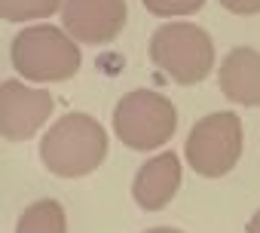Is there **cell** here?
Returning a JSON list of instances; mask_svg holds the SVG:
<instances>
[{
	"label": "cell",
	"instance_id": "6da1fadb",
	"mask_svg": "<svg viewBox=\"0 0 260 233\" xmlns=\"http://www.w3.org/2000/svg\"><path fill=\"white\" fill-rule=\"evenodd\" d=\"M107 157V132L89 113H68L40 141L43 166L58 178L92 175Z\"/></svg>",
	"mask_w": 260,
	"mask_h": 233
},
{
	"label": "cell",
	"instance_id": "7a4b0ae2",
	"mask_svg": "<svg viewBox=\"0 0 260 233\" xmlns=\"http://www.w3.org/2000/svg\"><path fill=\"white\" fill-rule=\"evenodd\" d=\"M10 59H13V68L34 83L71 80L83 65L77 40L55 25H31L19 31L13 37Z\"/></svg>",
	"mask_w": 260,
	"mask_h": 233
},
{
	"label": "cell",
	"instance_id": "3957f363",
	"mask_svg": "<svg viewBox=\"0 0 260 233\" xmlns=\"http://www.w3.org/2000/svg\"><path fill=\"white\" fill-rule=\"evenodd\" d=\"M150 59L153 65L175 83L193 86L202 83L214 68V43L208 31L190 22H169L156 28L150 37Z\"/></svg>",
	"mask_w": 260,
	"mask_h": 233
},
{
	"label": "cell",
	"instance_id": "277c9868",
	"mask_svg": "<svg viewBox=\"0 0 260 233\" xmlns=\"http://www.w3.org/2000/svg\"><path fill=\"white\" fill-rule=\"evenodd\" d=\"M178 129V107L150 89H135L113 107V132L132 151H153L172 141Z\"/></svg>",
	"mask_w": 260,
	"mask_h": 233
},
{
	"label": "cell",
	"instance_id": "5b68a950",
	"mask_svg": "<svg viewBox=\"0 0 260 233\" xmlns=\"http://www.w3.org/2000/svg\"><path fill=\"white\" fill-rule=\"evenodd\" d=\"M187 163L202 178H220L233 172L242 157V120L233 110L208 113L187 135Z\"/></svg>",
	"mask_w": 260,
	"mask_h": 233
},
{
	"label": "cell",
	"instance_id": "8992f818",
	"mask_svg": "<svg viewBox=\"0 0 260 233\" xmlns=\"http://www.w3.org/2000/svg\"><path fill=\"white\" fill-rule=\"evenodd\" d=\"M125 0H64L61 7V28L77 43L89 46L116 40V34L125 28Z\"/></svg>",
	"mask_w": 260,
	"mask_h": 233
},
{
	"label": "cell",
	"instance_id": "52a82bcc",
	"mask_svg": "<svg viewBox=\"0 0 260 233\" xmlns=\"http://www.w3.org/2000/svg\"><path fill=\"white\" fill-rule=\"evenodd\" d=\"M55 101L46 89H31L22 80H7L0 86V132L7 141L31 138L52 113Z\"/></svg>",
	"mask_w": 260,
	"mask_h": 233
},
{
	"label": "cell",
	"instance_id": "ba28073f",
	"mask_svg": "<svg viewBox=\"0 0 260 233\" xmlns=\"http://www.w3.org/2000/svg\"><path fill=\"white\" fill-rule=\"evenodd\" d=\"M178 187H181V160L175 151H166L138 169L132 181V196L144 212H159L175 199Z\"/></svg>",
	"mask_w": 260,
	"mask_h": 233
},
{
	"label": "cell",
	"instance_id": "9c48e42d",
	"mask_svg": "<svg viewBox=\"0 0 260 233\" xmlns=\"http://www.w3.org/2000/svg\"><path fill=\"white\" fill-rule=\"evenodd\" d=\"M220 92L233 104L260 107V52L251 46H236L220 62Z\"/></svg>",
	"mask_w": 260,
	"mask_h": 233
},
{
	"label": "cell",
	"instance_id": "30bf717a",
	"mask_svg": "<svg viewBox=\"0 0 260 233\" xmlns=\"http://www.w3.org/2000/svg\"><path fill=\"white\" fill-rule=\"evenodd\" d=\"M16 233H68V215H64V206L58 199H37L31 202L19 224H16Z\"/></svg>",
	"mask_w": 260,
	"mask_h": 233
},
{
	"label": "cell",
	"instance_id": "8fae6325",
	"mask_svg": "<svg viewBox=\"0 0 260 233\" xmlns=\"http://www.w3.org/2000/svg\"><path fill=\"white\" fill-rule=\"evenodd\" d=\"M64 7V0H0V16L7 22H31L49 19Z\"/></svg>",
	"mask_w": 260,
	"mask_h": 233
},
{
	"label": "cell",
	"instance_id": "7c38bea8",
	"mask_svg": "<svg viewBox=\"0 0 260 233\" xmlns=\"http://www.w3.org/2000/svg\"><path fill=\"white\" fill-rule=\"evenodd\" d=\"M147 13L159 19H178V16H193L205 7V0H141Z\"/></svg>",
	"mask_w": 260,
	"mask_h": 233
},
{
	"label": "cell",
	"instance_id": "4fadbf2b",
	"mask_svg": "<svg viewBox=\"0 0 260 233\" xmlns=\"http://www.w3.org/2000/svg\"><path fill=\"white\" fill-rule=\"evenodd\" d=\"M217 4L236 16H257L260 13V0H217Z\"/></svg>",
	"mask_w": 260,
	"mask_h": 233
},
{
	"label": "cell",
	"instance_id": "5bb4252c",
	"mask_svg": "<svg viewBox=\"0 0 260 233\" xmlns=\"http://www.w3.org/2000/svg\"><path fill=\"white\" fill-rule=\"evenodd\" d=\"M248 233H260V209L254 212V218L248 221Z\"/></svg>",
	"mask_w": 260,
	"mask_h": 233
},
{
	"label": "cell",
	"instance_id": "9a60e30c",
	"mask_svg": "<svg viewBox=\"0 0 260 233\" xmlns=\"http://www.w3.org/2000/svg\"><path fill=\"white\" fill-rule=\"evenodd\" d=\"M147 233H184V230H175V227H153V230H147Z\"/></svg>",
	"mask_w": 260,
	"mask_h": 233
}]
</instances>
